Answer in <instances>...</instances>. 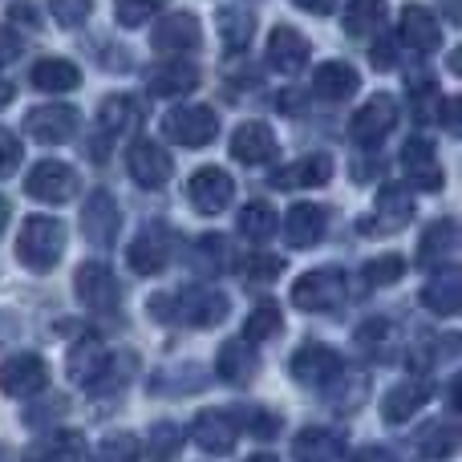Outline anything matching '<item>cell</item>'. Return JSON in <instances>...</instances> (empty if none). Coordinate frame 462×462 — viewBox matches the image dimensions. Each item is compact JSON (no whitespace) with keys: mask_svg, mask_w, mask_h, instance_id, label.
I'll list each match as a JSON object with an SVG mask.
<instances>
[{"mask_svg":"<svg viewBox=\"0 0 462 462\" xmlns=\"http://www.w3.org/2000/svg\"><path fill=\"white\" fill-rule=\"evenodd\" d=\"M151 317L154 320H175V325L208 328L227 317V296L219 288H183V292H159L151 296Z\"/></svg>","mask_w":462,"mask_h":462,"instance_id":"6da1fadb","label":"cell"},{"mask_svg":"<svg viewBox=\"0 0 462 462\" xmlns=\"http://www.w3.org/2000/svg\"><path fill=\"white\" fill-rule=\"evenodd\" d=\"M65 252V227L49 216H29L16 236V260L29 272H49Z\"/></svg>","mask_w":462,"mask_h":462,"instance_id":"7a4b0ae2","label":"cell"},{"mask_svg":"<svg viewBox=\"0 0 462 462\" xmlns=\"http://www.w3.org/2000/svg\"><path fill=\"white\" fill-rule=\"evenodd\" d=\"M219 134V118L208 106H179L162 118V138L175 146H208Z\"/></svg>","mask_w":462,"mask_h":462,"instance_id":"3957f363","label":"cell"},{"mask_svg":"<svg viewBox=\"0 0 462 462\" xmlns=\"http://www.w3.org/2000/svg\"><path fill=\"white\" fill-rule=\"evenodd\" d=\"M345 300V276L337 268H317L292 284V304L300 312H328Z\"/></svg>","mask_w":462,"mask_h":462,"instance_id":"277c9868","label":"cell"},{"mask_svg":"<svg viewBox=\"0 0 462 462\" xmlns=\"http://www.w3.org/2000/svg\"><path fill=\"white\" fill-rule=\"evenodd\" d=\"M24 191H29V199H37V203H69L73 195H78V171L57 162V159H45L29 171Z\"/></svg>","mask_w":462,"mask_h":462,"instance_id":"5b68a950","label":"cell"},{"mask_svg":"<svg viewBox=\"0 0 462 462\" xmlns=\"http://www.w3.org/2000/svg\"><path fill=\"white\" fill-rule=\"evenodd\" d=\"M73 292H78V300L86 304L89 312H114L118 300H122V288H118V280H114V272L97 260L78 268V276H73Z\"/></svg>","mask_w":462,"mask_h":462,"instance_id":"8992f818","label":"cell"},{"mask_svg":"<svg viewBox=\"0 0 462 462\" xmlns=\"http://www.w3.org/2000/svg\"><path fill=\"white\" fill-rule=\"evenodd\" d=\"M187 199L203 216H219L236 199V183H231V175L224 167H199L191 175V183H187Z\"/></svg>","mask_w":462,"mask_h":462,"instance_id":"52a82bcc","label":"cell"},{"mask_svg":"<svg viewBox=\"0 0 462 462\" xmlns=\"http://www.w3.org/2000/svg\"><path fill=\"white\" fill-rule=\"evenodd\" d=\"M398 126V102L390 94H374L349 122V138L357 146H377L390 130Z\"/></svg>","mask_w":462,"mask_h":462,"instance_id":"ba28073f","label":"cell"},{"mask_svg":"<svg viewBox=\"0 0 462 462\" xmlns=\"http://www.w3.org/2000/svg\"><path fill=\"white\" fill-rule=\"evenodd\" d=\"M126 171H130V179H134L138 187H151V191H159V187L171 183V171H175V162H171V154L162 151L159 143H151V138H138V143L126 151Z\"/></svg>","mask_w":462,"mask_h":462,"instance_id":"9c48e42d","label":"cell"},{"mask_svg":"<svg viewBox=\"0 0 462 462\" xmlns=\"http://www.w3.org/2000/svg\"><path fill=\"white\" fill-rule=\"evenodd\" d=\"M49 385V365L37 357V353H16L0 365V393L8 398H32Z\"/></svg>","mask_w":462,"mask_h":462,"instance_id":"30bf717a","label":"cell"},{"mask_svg":"<svg viewBox=\"0 0 462 462\" xmlns=\"http://www.w3.org/2000/svg\"><path fill=\"white\" fill-rule=\"evenodd\" d=\"M126 263H130V272H138V276H159V272L171 263V236H167V227L151 224L146 231H138L134 244L126 247Z\"/></svg>","mask_w":462,"mask_h":462,"instance_id":"8fae6325","label":"cell"},{"mask_svg":"<svg viewBox=\"0 0 462 462\" xmlns=\"http://www.w3.org/2000/svg\"><path fill=\"white\" fill-rule=\"evenodd\" d=\"M78 118L81 114L73 110V106H37V110H29V118H24V130L45 146H61L78 134Z\"/></svg>","mask_w":462,"mask_h":462,"instance_id":"7c38bea8","label":"cell"},{"mask_svg":"<svg viewBox=\"0 0 462 462\" xmlns=\"http://www.w3.org/2000/svg\"><path fill=\"white\" fill-rule=\"evenodd\" d=\"M191 439H195V447L208 450V455H231L239 442V418L227 414V410H208V414L195 418Z\"/></svg>","mask_w":462,"mask_h":462,"instance_id":"4fadbf2b","label":"cell"},{"mask_svg":"<svg viewBox=\"0 0 462 462\" xmlns=\"http://www.w3.org/2000/svg\"><path fill=\"white\" fill-rule=\"evenodd\" d=\"M341 353H333L328 345H300V349L292 353V377L304 385H328L341 377Z\"/></svg>","mask_w":462,"mask_h":462,"instance_id":"5bb4252c","label":"cell"},{"mask_svg":"<svg viewBox=\"0 0 462 462\" xmlns=\"http://www.w3.org/2000/svg\"><path fill=\"white\" fill-rule=\"evenodd\" d=\"M199 41H203V29L191 13H171L167 21H159L151 32V45L159 49V53H195Z\"/></svg>","mask_w":462,"mask_h":462,"instance_id":"9a60e30c","label":"cell"},{"mask_svg":"<svg viewBox=\"0 0 462 462\" xmlns=\"http://www.w3.org/2000/svg\"><path fill=\"white\" fill-rule=\"evenodd\" d=\"M81 236L94 247L114 244V236H118V203L106 191H94L86 199V208H81Z\"/></svg>","mask_w":462,"mask_h":462,"instance_id":"2e32d148","label":"cell"},{"mask_svg":"<svg viewBox=\"0 0 462 462\" xmlns=\"http://www.w3.org/2000/svg\"><path fill=\"white\" fill-rule=\"evenodd\" d=\"M410 216H414V195L402 183H385L382 191H377L374 224H361V231H398L410 224Z\"/></svg>","mask_w":462,"mask_h":462,"instance_id":"e0dca14e","label":"cell"},{"mask_svg":"<svg viewBox=\"0 0 462 462\" xmlns=\"http://www.w3.org/2000/svg\"><path fill=\"white\" fill-rule=\"evenodd\" d=\"M402 167H406V179L418 183L422 191H442V167H439V151H434L426 138H410L402 146Z\"/></svg>","mask_w":462,"mask_h":462,"instance_id":"ac0fdd59","label":"cell"},{"mask_svg":"<svg viewBox=\"0 0 462 462\" xmlns=\"http://www.w3.org/2000/svg\"><path fill=\"white\" fill-rule=\"evenodd\" d=\"M268 65L276 73H300L309 65V41L292 24H276L268 37Z\"/></svg>","mask_w":462,"mask_h":462,"instance_id":"d6986e66","label":"cell"},{"mask_svg":"<svg viewBox=\"0 0 462 462\" xmlns=\"http://www.w3.org/2000/svg\"><path fill=\"white\" fill-rule=\"evenodd\" d=\"M231 154L244 167H260L276 154V134H272L268 122H244V126L231 134Z\"/></svg>","mask_w":462,"mask_h":462,"instance_id":"ffe728a7","label":"cell"},{"mask_svg":"<svg viewBox=\"0 0 462 462\" xmlns=\"http://www.w3.org/2000/svg\"><path fill=\"white\" fill-rule=\"evenodd\" d=\"M69 377L78 385H86V390H94L97 382H102L106 374H110V365H114V357H110V349L106 345H97V341H78L69 349Z\"/></svg>","mask_w":462,"mask_h":462,"instance_id":"44dd1931","label":"cell"},{"mask_svg":"<svg viewBox=\"0 0 462 462\" xmlns=\"http://www.w3.org/2000/svg\"><path fill=\"white\" fill-rule=\"evenodd\" d=\"M260 374V357H255V345H247L244 337L236 341L219 345V357H216V377H224L231 385H244Z\"/></svg>","mask_w":462,"mask_h":462,"instance_id":"7402d4cb","label":"cell"},{"mask_svg":"<svg viewBox=\"0 0 462 462\" xmlns=\"http://www.w3.org/2000/svg\"><path fill=\"white\" fill-rule=\"evenodd\" d=\"M430 398H434V385H430V382L406 377V382L393 385V390L382 398V418H385V422L398 426V422H406V418L414 414V410H422Z\"/></svg>","mask_w":462,"mask_h":462,"instance_id":"603a6c76","label":"cell"},{"mask_svg":"<svg viewBox=\"0 0 462 462\" xmlns=\"http://www.w3.org/2000/svg\"><path fill=\"white\" fill-rule=\"evenodd\" d=\"M325 208H317V203H296L292 211L284 216V239L288 247H312L320 244V236H325Z\"/></svg>","mask_w":462,"mask_h":462,"instance_id":"cb8c5ba5","label":"cell"},{"mask_svg":"<svg viewBox=\"0 0 462 462\" xmlns=\"http://www.w3.org/2000/svg\"><path fill=\"white\" fill-rule=\"evenodd\" d=\"M402 41H406L410 49H418V53H434V49L442 45L439 16L422 5H410L406 13H402Z\"/></svg>","mask_w":462,"mask_h":462,"instance_id":"d4e9b609","label":"cell"},{"mask_svg":"<svg viewBox=\"0 0 462 462\" xmlns=\"http://www.w3.org/2000/svg\"><path fill=\"white\" fill-rule=\"evenodd\" d=\"M328 175H333V159L328 154H309V159H296L288 167H280L272 175V187H284V191H292V187H320L328 183Z\"/></svg>","mask_w":462,"mask_h":462,"instance_id":"484cf974","label":"cell"},{"mask_svg":"<svg viewBox=\"0 0 462 462\" xmlns=\"http://www.w3.org/2000/svg\"><path fill=\"white\" fill-rule=\"evenodd\" d=\"M312 89L328 102H345V97L357 94V69L349 61H325L312 73Z\"/></svg>","mask_w":462,"mask_h":462,"instance_id":"4316f807","label":"cell"},{"mask_svg":"<svg viewBox=\"0 0 462 462\" xmlns=\"http://www.w3.org/2000/svg\"><path fill=\"white\" fill-rule=\"evenodd\" d=\"M422 304L434 312V317H458L462 312V280H458V272H439V276L422 288Z\"/></svg>","mask_w":462,"mask_h":462,"instance_id":"83f0119b","label":"cell"},{"mask_svg":"<svg viewBox=\"0 0 462 462\" xmlns=\"http://www.w3.org/2000/svg\"><path fill=\"white\" fill-rule=\"evenodd\" d=\"M32 86L45 89V94H65V89L81 86V69L65 57H45V61L32 65Z\"/></svg>","mask_w":462,"mask_h":462,"instance_id":"f1b7e54d","label":"cell"},{"mask_svg":"<svg viewBox=\"0 0 462 462\" xmlns=\"http://www.w3.org/2000/svg\"><path fill=\"white\" fill-rule=\"evenodd\" d=\"M216 32L227 49H247L255 37V16L247 8H236V5H224L216 13Z\"/></svg>","mask_w":462,"mask_h":462,"instance_id":"f546056e","label":"cell"},{"mask_svg":"<svg viewBox=\"0 0 462 462\" xmlns=\"http://www.w3.org/2000/svg\"><path fill=\"white\" fill-rule=\"evenodd\" d=\"M385 0H349L341 13V24L349 37H369V32H377L385 24Z\"/></svg>","mask_w":462,"mask_h":462,"instance_id":"4dcf8cb0","label":"cell"},{"mask_svg":"<svg viewBox=\"0 0 462 462\" xmlns=\"http://www.w3.org/2000/svg\"><path fill=\"white\" fill-rule=\"evenodd\" d=\"M422 252H418V263L422 268H434V263H442L447 255H455V247H458V224L455 219H439L430 231L422 236Z\"/></svg>","mask_w":462,"mask_h":462,"instance_id":"1f68e13d","label":"cell"},{"mask_svg":"<svg viewBox=\"0 0 462 462\" xmlns=\"http://www.w3.org/2000/svg\"><path fill=\"white\" fill-rule=\"evenodd\" d=\"M151 89L154 94H162V97H171V94H187V89H195V81H199V69H195L191 61H167V65H159V69H151Z\"/></svg>","mask_w":462,"mask_h":462,"instance_id":"d6a6232c","label":"cell"},{"mask_svg":"<svg viewBox=\"0 0 462 462\" xmlns=\"http://www.w3.org/2000/svg\"><path fill=\"white\" fill-rule=\"evenodd\" d=\"M78 455H81V434L61 430V434H49V439H41L37 447H29L24 462H73Z\"/></svg>","mask_w":462,"mask_h":462,"instance_id":"836d02e7","label":"cell"},{"mask_svg":"<svg viewBox=\"0 0 462 462\" xmlns=\"http://www.w3.org/2000/svg\"><path fill=\"white\" fill-rule=\"evenodd\" d=\"M292 455H296V462H333L337 442L328 430H300L292 442Z\"/></svg>","mask_w":462,"mask_h":462,"instance_id":"e575fe53","label":"cell"},{"mask_svg":"<svg viewBox=\"0 0 462 462\" xmlns=\"http://www.w3.org/2000/svg\"><path fill=\"white\" fill-rule=\"evenodd\" d=\"M179 447H183V430H179V426H171V422H159L151 434H146L143 455L151 462H171L179 455Z\"/></svg>","mask_w":462,"mask_h":462,"instance_id":"d590c367","label":"cell"},{"mask_svg":"<svg viewBox=\"0 0 462 462\" xmlns=\"http://www.w3.org/2000/svg\"><path fill=\"white\" fill-rule=\"evenodd\" d=\"M455 447H458V430H455V422H434V426H426L422 434H418V450H422L426 458H447V455H455Z\"/></svg>","mask_w":462,"mask_h":462,"instance_id":"8d00e7d4","label":"cell"},{"mask_svg":"<svg viewBox=\"0 0 462 462\" xmlns=\"http://www.w3.org/2000/svg\"><path fill=\"white\" fill-rule=\"evenodd\" d=\"M280 309L276 304H260V309H252L247 312V320H244V341L247 345H260V341H268V337H276L280 333Z\"/></svg>","mask_w":462,"mask_h":462,"instance_id":"74e56055","label":"cell"},{"mask_svg":"<svg viewBox=\"0 0 462 462\" xmlns=\"http://www.w3.org/2000/svg\"><path fill=\"white\" fill-rule=\"evenodd\" d=\"M195 260H199V268L203 272H211V276H219V272H227L231 268V244H227V236H203L199 239V247H195Z\"/></svg>","mask_w":462,"mask_h":462,"instance_id":"f35d334b","label":"cell"},{"mask_svg":"<svg viewBox=\"0 0 462 462\" xmlns=\"http://www.w3.org/2000/svg\"><path fill=\"white\" fill-rule=\"evenodd\" d=\"M239 231H244L247 239H268L272 231H276V211H272L268 203H247V208L239 211Z\"/></svg>","mask_w":462,"mask_h":462,"instance_id":"ab89813d","label":"cell"},{"mask_svg":"<svg viewBox=\"0 0 462 462\" xmlns=\"http://www.w3.org/2000/svg\"><path fill=\"white\" fill-rule=\"evenodd\" d=\"M171 0H114V16H118L122 29H138V24H146L159 8H167Z\"/></svg>","mask_w":462,"mask_h":462,"instance_id":"60d3db41","label":"cell"},{"mask_svg":"<svg viewBox=\"0 0 462 462\" xmlns=\"http://www.w3.org/2000/svg\"><path fill=\"white\" fill-rule=\"evenodd\" d=\"M138 458H143V442L134 434H110L94 455V462H138Z\"/></svg>","mask_w":462,"mask_h":462,"instance_id":"b9f144b4","label":"cell"},{"mask_svg":"<svg viewBox=\"0 0 462 462\" xmlns=\"http://www.w3.org/2000/svg\"><path fill=\"white\" fill-rule=\"evenodd\" d=\"M138 122V106L130 102V97H106L102 102V126L114 130V134H122V130H130Z\"/></svg>","mask_w":462,"mask_h":462,"instance_id":"7bdbcfd3","label":"cell"},{"mask_svg":"<svg viewBox=\"0 0 462 462\" xmlns=\"http://www.w3.org/2000/svg\"><path fill=\"white\" fill-rule=\"evenodd\" d=\"M49 13H53L57 24L73 29V24H81L89 13H94V0H49Z\"/></svg>","mask_w":462,"mask_h":462,"instance_id":"ee69618b","label":"cell"},{"mask_svg":"<svg viewBox=\"0 0 462 462\" xmlns=\"http://www.w3.org/2000/svg\"><path fill=\"white\" fill-rule=\"evenodd\" d=\"M402 272H406L402 255H377V260L365 263V280H369V284H393V280H402Z\"/></svg>","mask_w":462,"mask_h":462,"instance_id":"f6af8a7d","label":"cell"},{"mask_svg":"<svg viewBox=\"0 0 462 462\" xmlns=\"http://www.w3.org/2000/svg\"><path fill=\"white\" fill-rule=\"evenodd\" d=\"M244 272L252 280H276L280 272H284V260H280V255H247Z\"/></svg>","mask_w":462,"mask_h":462,"instance_id":"bcb514c9","label":"cell"},{"mask_svg":"<svg viewBox=\"0 0 462 462\" xmlns=\"http://www.w3.org/2000/svg\"><path fill=\"white\" fill-rule=\"evenodd\" d=\"M21 154L24 151H21V143H16V134L0 126V175H13L16 162H21Z\"/></svg>","mask_w":462,"mask_h":462,"instance_id":"7dc6e473","label":"cell"},{"mask_svg":"<svg viewBox=\"0 0 462 462\" xmlns=\"http://www.w3.org/2000/svg\"><path fill=\"white\" fill-rule=\"evenodd\" d=\"M369 61H374V69H382V73L393 69V65H398V45H393V41H377Z\"/></svg>","mask_w":462,"mask_h":462,"instance_id":"c3c4849f","label":"cell"},{"mask_svg":"<svg viewBox=\"0 0 462 462\" xmlns=\"http://www.w3.org/2000/svg\"><path fill=\"white\" fill-rule=\"evenodd\" d=\"M353 462H398V455H393L390 447H361L357 455H353Z\"/></svg>","mask_w":462,"mask_h":462,"instance_id":"681fc988","label":"cell"},{"mask_svg":"<svg viewBox=\"0 0 462 462\" xmlns=\"http://www.w3.org/2000/svg\"><path fill=\"white\" fill-rule=\"evenodd\" d=\"M296 8H304V13H312V16H328V13H337V0H292Z\"/></svg>","mask_w":462,"mask_h":462,"instance_id":"f907efd6","label":"cell"},{"mask_svg":"<svg viewBox=\"0 0 462 462\" xmlns=\"http://www.w3.org/2000/svg\"><path fill=\"white\" fill-rule=\"evenodd\" d=\"M16 53H21V41H16L8 29H0V61H13Z\"/></svg>","mask_w":462,"mask_h":462,"instance_id":"816d5d0a","label":"cell"},{"mask_svg":"<svg viewBox=\"0 0 462 462\" xmlns=\"http://www.w3.org/2000/svg\"><path fill=\"white\" fill-rule=\"evenodd\" d=\"M8 16H13V21H16V16H21V24H29V29H37V13H32V5H24V0H21V5H13V8H8Z\"/></svg>","mask_w":462,"mask_h":462,"instance_id":"f5cc1de1","label":"cell"},{"mask_svg":"<svg viewBox=\"0 0 462 462\" xmlns=\"http://www.w3.org/2000/svg\"><path fill=\"white\" fill-rule=\"evenodd\" d=\"M447 126L458 130V97H450V102H447Z\"/></svg>","mask_w":462,"mask_h":462,"instance_id":"db71d44e","label":"cell"},{"mask_svg":"<svg viewBox=\"0 0 462 462\" xmlns=\"http://www.w3.org/2000/svg\"><path fill=\"white\" fill-rule=\"evenodd\" d=\"M13 94H16V89H13V86H8V81H0V110H5V106H8V102H13Z\"/></svg>","mask_w":462,"mask_h":462,"instance_id":"11a10c76","label":"cell"},{"mask_svg":"<svg viewBox=\"0 0 462 462\" xmlns=\"http://www.w3.org/2000/svg\"><path fill=\"white\" fill-rule=\"evenodd\" d=\"M8 216H13V208H8V199H5V195H0V231L8 227Z\"/></svg>","mask_w":462,"mask_h":462,"instance_id":"9f6ffc18","label":"cell"},{"mask_svg":"<svg viewBox=\"0 0 462 462\" xmlns=\"http://www.w3.org/2000/svg\"><path fill=\"white\" fill-rule=\"evenodd\" d=\"M442 5H447V21L458 24V0H442Z\"/></svg>","mask_w":462,"mask_h":462,"instance_id":"6f0895ef","label":"cell"},{"mask_svg":"<svg viewBox=\"0 0 462 462\" xmlns=\"http://www.w3.org/2000/svg\"><path fill=\"white\" fill-rule=\"evenodd\" d=\"M0 462H13V450L8 447H0Z\"/></svg>","mask_w":462,"mask_h":462,"instance_id":"680465c9","label":"cell"},{"mask_svg":"<svg viewBox=\"0 0 462 462\" xmlns=\"http://www.w3.org/2000/svg\"><path fill=\"white\" fill-rule=\"evenodd\" d=\"M252 462H276V458H272V455H255Z\"/></svg>","mask_w":462,"mask_h":462,"instance_id":"91938a15","label":"cell"}]
</instances>
